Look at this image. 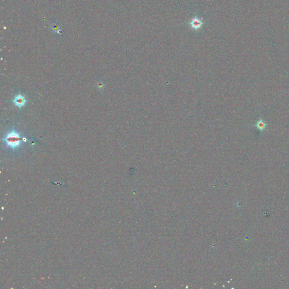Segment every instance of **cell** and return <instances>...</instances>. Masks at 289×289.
Returning a JSON list of instances; mask_svg holds the SVG:
<instances>
[{
	"label": "cell",
	"instance_id": "cell-1",
	"mask_svg": "<svg viewBox=\"0 0 289 289\" xmlns=\"http://www.w3.org/2000/svg\"><path fill=\"white\" fill-rule=\"evenodd\" d=\"M27 139L26 138H22L17 132L12 131L6 136L4 141L6 142V144L12 149L19 147L21 144V141L26 142Z\"/></svg>",
	"mask_w": 289,
	"mask_h": 289
},
{
	"label": "cell",
	"instance_id": "cell-4",
	"mask_svg": "<svg viewBox=\"0 0 289 289\" xmlns=\"http://www.w3.org/2000/svg\"><path fill=\"white\" fill-rule=\"evenodd\" d=\"M50 28H51V30L53 32H54L55 33H57L58 34L61 35L62 33H63V30L60 28V27H59V24H57V23H53V24H51Z\"/></svg>",
	"mask_w": 289,
	"mask_h": 289
},
{
	"label": "cell",
	"instance_id": "cell-2",
	"mask_svg": "<svg viewBox=\"0 0 289 289\" xmlns=\"http://www.w3.org/2000/svg\"><path fill=\"white\" fill-rule=\"evenodd\" d=\"M189 24L192 28L196 31H198L202 27L203 22L201 18H199L196 16L194 18H192V19L189 23Z\"/></svg>",
	"mask_w": 289,
	"mask_h": 289
},
{
	"label": "cell",
	"instance_id": "cell-3",
	"mask_svg": "<svg viewBox=\"0 0 289 289\" xmlns=\"http://www.w3.org/2000/svg\"><path fill=\"white\" fill-rule=\"evenodd\" d=\"M13 102L17 107H21L25 105L26 103V100L21 95H18L14 98Z\"/></svg>",
	"mask_w": 289,
	"mask_h": 289
},
{
	"label": "cell",
	"instance_id": "cell-5",
	"mask_svg": "<svg viewBox=\"0 0 289 289\" xmlns=\"http://www.w3.org/2000/svg\"><path fill=\"white\" fill-rule=\"evenodd\" d=\"M255 126L259 130L264 131L267 127V124L263 120L260 119L257 122V123L255 124Z\"/></svg>",
	"mask_w": 289,
	"mask_h": 289
}]
</instances>
